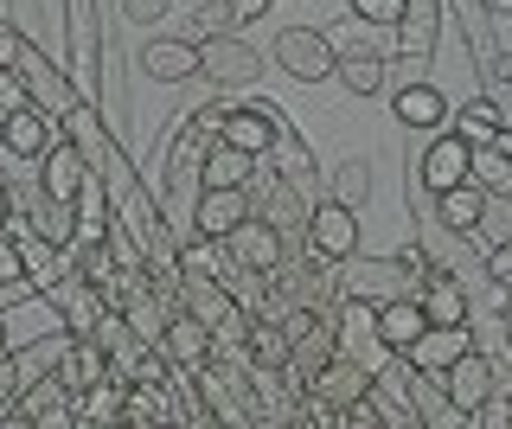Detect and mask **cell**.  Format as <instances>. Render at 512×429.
<instances>
[{
	"label": "cell",
	"instance_id": "52a82bcc",
	"mask_svg": "<svg viewBox=\"0 0 512 429\" xmlns=\"http://www.w3.org/2000/svg\"><path fill=\"white\" fill-rule=\"evenodd\" d=\"M468 154H474V141H461L455 129L436 135L423 148V161H416V186H423L429 199H442V193H455L461 180H468Z\"/></svg>",
	"mask_w": 512,
	"mask_h": 429
},
{
	"label": "cell",
	"instance_id": "7402d4cb",
	"mask_svg": "<svg viewBox=\"0 0 512 429\" xmlns=\"http://www.w3.org/2000/svg\"><path fill=\"white\" fill-rule=\"evenodd\" d=\"M58 135L71 141V148H84V161H103V167L116 161V141L103 135V122H96V103H71L58 116Z\"/></svg>",
	"mask_w": 512,
	"mask_h": 429
},
{
	"label": "cell",
	"instance_id": "4dcf8cb0",
	"mask_svg": "<svg viewBox=\"0 0 512 429\" xmlns=\"http://www.w3.org/2000/svg\"><path fill=\"white\" fill-rule=\"evenodd\" d=\"M180 410H173V397L160 391V385H128V404H122V423H141V429H154V423H173Z\"/></svg>",
	"mask_w": 512,
	"mask_h": 429
},
{
	"label": "cell",
	"instance_id": "9a60e30c",
	"mask_svg": "<svg viewBox=\"0 0 512 429\" xmlns=\"http://www.w3.org/2000/svg\"><path fill=\"white\" fill-rule=\"evenodd\" d=\"M160 353H167V365H186V372H199L205 359H212V327L199 321V314H167L160 321Z\"/></svg>",
	"mask_w": 512,
	"mask_h": 429
},
{
	"label": "cell",
	"instance_id": "f6af8a7d",
	"mask_svg": "<svg viewBox=\"0 0 512 429\" xmlns=\"http://www.w3.org/2000/svg\"><path fill=\"white\" fill-rule=\"evenodd\" d=\"M0 353H7V321H0Z\"/></svg>",
	"mask_w": 512,
	"mask_h": 429
},
{
	"label": "cell",
	"instance_id": "8d00e7d4",
	"mask_svg": "<svg viewBox=\"0 0 512 429\" xmlns=\"http://www.w3.org/2000/svg\"><path fill=\"white\" fill-rule=\"evenodd\" d=\"M26 250L20 244H13V237L7 231H0V289H26Z\"/></svg>",
	"mask_w": 512,
	"mask_h": 429
},
{
	"label": "cell",
	"instance_id": "484cf974",
	"mask_svg": "<svg viewBox=\"0 0 512 429\" xmlns=\"http://www.w3.org/2000/svg\"><path fill=\"white\" fill-rule=\"evenodd\" d=\"M436 218H442V231L474 237V231H480V218H487V193H480L474 180H461L455 193H442V199H436Z\"/></svg>",
	"mask_w": 512,
	"mask_h": 429
},
{
	"label": "cell",
	"instance_id": "3957f363",
	"mask_svg": "<svg viewBox=\"0 0 512 429\" xmlns=\"http://www.w3.org/2000/svg\"><path fill=\"white\" fill-rule=\"evenodd\" d=\"M218 135L231 141V148H244V154H256V161H269V154L282 148V116L269 103H224V122H218Z\"/></svg>",
	"mask_w": 512,
	"mask_h": 429
},
{
	"label": "cell",
	"instance_id": "44dd1931",
	"mask_svg": "<svg viewBox=\"0 0 512 429\" xmlns=\"http://www.w3.org/2000/svg\"><path fill=\"white\" fill-rule=\"evenodd\" d=\"M244 365H250V372H282V365H288V327L276 321V314L244 321Z\"/></svg>",
	"mask_w": 512,
	"mask_h": 429
},
{
	"label": "cell",
	"instance_id": "f546056e",
	"mask_svg": "<svg viewBox=\"0 0 512 429\" xmlns=\"http://www.w3.org/2000/svg\"><path fill=\"white\" fill-rule=\"evenodd\" d=\"M333 77H340L352 97H378V90H384V52H340Z\"/></svg>",
	"mask_w": 512,
	"mask_h": 429
},
{
	"label": "cell",
	"instance_id": "30bf717a",
	"mask_svg": "<svg viewBox=\"0 0 512 429\" xmlns=\"http://www.w3.org/2000/svg\"><path fill=\"white\" fill-rule=\"evenodd\" d=\"M442 391H448V404H455L461 410V417H480V410H487V397H493V359L487 353H474V346H468V353H461L455 365H448V372H442Z\"/></svg>",
	"mask_w": 512,
	"mask_h": 429
},
{
	"label": "cell",
	"instance_id": "603a6c76",
	"mask_svg": "<svg viewBox=\"0 0 512 429\" xmlns=\"http://www.w3.org/2000/svg\"><path fill=\"white\" fill-rule=\"evenodd\" d=\"M256 154H244V148H231V141H212V148H205V161H199V186H250L256 180Z\"/></svg>",
	"mask_w": 512,
	"mask_h": 429
},
{
	"label": "cell",
	"instance_id": "8fae6325",
	"mask_svg": "<svg viewBox=\"0 0 512 429\" xmlns=\"http://www.w3.org/2000/svg\"><path fill=\"white\" fill-rule=\"evenodd\" d=\"M224 250H231V263L250 269V276H269V269H282V231L269 225V218H244V225L224 237Z\"/></svg>",
	"mask_w": 512,
	"mask_h": 429
},
{
	"label": "cell",
	"instance_id": "6da1fadb",
	"mask_svg": "<svg viewBox=\"0 0 512 429\" xmlns=\"http://www.w3.org/2000/svg\"><path fill=\"white\" fill-rule=\"evenodd\" d=\"M269 58H276V65L295 77V84H327L333 65H340V52H333L327 33H314V26H288V33H276Z\"/></svg>",
	"mask_w": 512,
	"mask_h": 429
},
{
	"label": "cell",
	"instance_id": "9c48e42d",
	"mask_svg": "<svg viewBox=\"0 0 512 429\" xmlns=\"http://www.w3.org/2000/svg\"><path fill=\"white\" fill-rule=\"evenodd\" d=\"M468 346H474V327L468 321H429L423 333H416V346H410V365H416V372H429V378H442L448 372V365H455L461 353H468Z\"/></svg>",
	"mask_w": 512,
	"mask_h": 429
},
{
	"label": "cell",
	"instance_id": "2e32d148",
	"mask_svg": "<svg viewBox=\"0 0 512 429\" xmlns=\"http://www.w3.org/2000/svg\"><path fill=\"white\" fill-rule=\"evenodd\" d=\"M340 289H346V295H365V301H391V295H416V289H410V276H404V269H397V257H384V263L346 257V263H340Z\"/></svg>",
	"mask_w": 512,
	"mask_h": 429
},
{
	"label": "cell",
	"instance_id": "f1b7e54d",
	"mask_svg": "<svg viewBox=\"0 0 512 429\" xmlns=\"http://www.w3.org/2000/svg\"><path fill=\"white\" fill-rule=\"evenodd\" d=\"M58 378H64L71 391H90L96 378H109V353H103L96 340H84V333H77L71 353H64V365H58Z\"/></svg>",
	"mask_w": 512,
	"mask_h": 429
},
{
	"label": "cell",
	"instance_id": "e0dca14e",
	"mask_svg": "<svg viewBox=\"0 0 512 429\" xmlns=\"http://www.w3.org/2000/svg\"><path fill=\"white\" fill-rule=\"evenodd\" d=\"M173 301H180L186 314H199L205 327H231V314H237V295H231V282H218V276H180V289H173Z\"/></svg>",
	"mask_w": 512,
	"mask_h": 429
},
{
	"label": "cell",
	"instance_id": "cb8c5ba5",
	"mask_svg": "<svg viewBox=\"0 0 512 429\" xmlns=\"http://www.w3.org/2000/svg\"><path fill=\"white\" fill-rule=\"evenodd\" d=\"M391 109H397V122H404V129H442V122H448V109H455V103H448L436 84H404Z\"/></svg>",
	"mask_w": 512,
	"mask_h": 429
},
{
	"label": "cell",
	"instance_id": "277c9868",
	"mask_svg": "<svg viewBox=\"0 0 512 429\" xmlns=\"http://www.w3.org/2000/svg\"><path fill=\"white\" fill-rule=\"evenodd\" d=\"M308 244H314V257L320 263H346V257H359V212L340 199H320L308 205Z\"/></svg>",
	"mask_w": 512,
	"mask_h": 429
},
{
	"label": "cell",
	"instance_id": "ab89813d",
	"mask_svg": "<svg viewBox=\"0 0 512 429\" xmlns=\"http://www.w3.org/2000/svg\"><path fill=\"white\" fill-rule=\"evenodd\" d=\"M167 13H173V0H122V20H135V26H154Z\"/></svg>",
	"mask_w": 512,
	"mask_h": 429
},
{
	"label": "cell",
	"instance_id": "836d02e7",
	"mask_svg": "<svg viewBox=\"0 0 512 429\" xmlns=\"http://www.w3.org/2000/svg\"><path fill=\"white\" fill-rule=\"evenodd\" d=\"M333 199H340V205H352V212H359V205L372 199V167H365L359 154L333 167Z\"/></svg>",
	"mask_w": 512,
	"mask_h": 429
},
{
	"label": "cell",
	"instance_id": "e575fe53",
	"mask_svg": "<svg viewBox=\"0 0 512 429\" xmlns=\"http://www.w3.org/2000/svg\"><path fill=\"white\" fill-rule=\"evenodd\" d=\"M84 340H96L109 359H116L122 346H135V327H128V314H122V308H103V314L90 321V333H84Z\"/></svg>",
	"mask_w": 512,
	"mask_h": 429
},
{
	"label": "cell",
	"instance_id": "d6a6232c",
	"mask_svg": "<svg viewBox=\"0 0 512 429\" xmlns=\"http://www.w3.org/2000/svg\"><path fill=\"white\" fill-rule=\"evenodd\" d=\"M224 33H237V0H199L192 7V45L224 39Z\"/></svg>",
	"mask_w": 512,
	"mask_h": 429
},
{
	"label": "cell",
	"instance_id": "74e56055",
	"mask_svg": "<svg viewBox=\"0 0 512 429\" xmlns=\"http://www.w3.org/2000/svg\"><path fill=\"white\" fill-rule=\"evenodd\" d=\"M26 103H32L26 71H0V116H13V109H26Z\"/></svg>",
	"mask_w": 512,
	"mask_h": 429
},
{
	"label": "cell",
	"instance_id": "5bb4252c",
	"mask_svg": "<svg viewBox=\"0 0 512 429\" xmlns=\"http://www.w3.org/2000/svg\"><path fill=\"white\" fill-rule=\"evenodd\" d=\"M372 327H378L384 353H410L416 333L429 327V314H423V301H416V295H391V301H372Z\"/></svg>",
	"mask_w": 512,
	"mask_h": 429
},
{
	"label": "cell",
	"instance_id": "8992f818",
	"mask_svg": "<svg viewBox=\"0 0 512 429\" xmlns=\"http://www.w3.org/2000/svg\"><path fill=\"white\" fill-rule=\"evenodd\" d=\"M372 365H365V359H352V353H333L327 365H320V372L308 378V385H301V391H308V404H327V410H346L352 404V397H365V391H372Z\"/></svg>",
	"mask_w": 512,
	"mask_h": 429
},
{
	"label": "cell",
	"instance_id": "d6986e66",
	"mask_svg": "<svg viewBox=\"0 0 512 429\" xmlns=\"http://www.w3.org/2000/svg\"><path fill=\"white\" fill-rule=\"evenodd\" d=\"M52 141H58V122L45 116L39 103H26V109L7 116V141H0V154H13V161H39Z\"/></svg>",
	"mask_w": 512,
	"mask_h": 429
},
{
	"label": "cell",
	"instance_id": "1f68e13d",
	"mask_svg": "<svg viewBox=\"0 0 512 429\" xmlns=\"http://www.w3.org/2000/svg\"><path fill=\"white\" fill-rule=\"evenodd\" d=\"M468 180L480 186V193H512V161L493 141H480V148L468 154Z\"/></svg>",
	"mask_w": 512,
	"mask_h": 429
},
{
	"label": "cell",
	"instance_id": "ee69618b",
	"mask_svg": "<svg viewBox=\"0 0 512 429\" xmlns=\"http://www.w3.org/2000/svg\"><path fill=\"white\" fill-rule=\"evenodd\" d=\"M493 148H500V154H506V161H512V129H506L500 141H493Z\"/></svg>",
	"mask_w": 512,
	"mask_h": 429
},
{
	"label": "cell",
	"instance_id": "4fadbf2b",
	"mask_svg": "<svg viewBox=\"0 0 512 429\" xmlns=\"http://www.w3.org/2000/svg\"><path fill=\"white\" fill-rule=\"evenodd\" d=\"M84 186H90V161H84V148H71V141H52V148L39 154V193H52V199H84Z\"/></svg>",
	"mask_w": 512,
	"mask_h": 429
},
{
	"label": "cell",
	"instance_id": "7bdbcfd3",
	"mask_svg": "<svg viewBox=\"0 0 512 429\" xmlns=\"http://www.w3.org/2000/svg\"><path fill=\"white\" fill-rule=\"evenodd\" d=\"M7 218H13V186L0 180V231H7Z\"/></svg>",
	"mask_w": 512,
	"mask_h": 429
},
{
	"label": "cell",
	"instance_id": "ba28073f",
	"mask_svg": "<svg viewBox=\"0 0 512 429\" xmlns=\"http://www.w3.org/2000/svg\"><path fill=\"white\" fill-rule=\"evenodd\" d=\"M250 218V186H199L192 199V237H231Z\"/></svg>",
	"mask_w": 512,
	"mask_h": 429
},
{
	"label": "cell",
	"instance_id": "5b68a950",
	"mask_svg": "<svg viewBox=\"0 0 512 429\" xmlns=\"http://www.w3.org/2000/svg\"><path fill=\"white\" fill-rule=\"evenodd\" d=\"M199 58H205V71H199V77H212V84H224V90H244V84H256V77H263V65H269V52L244 45L237 33L205 39V45H199Z\"/></svg>",
	"mask_w": 512,
	"mask_h": 429
},
{
	"label": "cell",
	"instance_id": "7c38bea8",
	"mask_svg": "<svg viewBox=\"0 0 512 429\" xmlns=\"http://www.w3.org/2000/svg\"><path fill=\"white\" fill-rule=\"evenodd\" d=\"M135 65H141V77H154V84H192V77L205 71V58H199L192 39H148Z\"/></svg>",
	"mask_w": 512,
	"mask_h": 429
},
{
	"label": "cell",
	"instance_id": "7a4b0ae2",
	"mask_svg": "<svg viewBox=\"0 0 512 429\" xmlns=\"http://www.w3.org/2000/svg\"><path fill=\"white\" fill-rule=\"evenodd\" d=\"M7 423H39V429H71L77 423V391L64 385V378H26L20 397H13Z\"/></svg>",
	"mask_w": 512,
	"mask_h": 429
},
{
	"label": "cell",
	"instance_id": "d4e9b609",
	"mask_svg": "<svg viewBox=\"0 0 512 429\" xmlns=\"http://www.w3.org/2000/svg\"><path fill=\"white\" fill-rule=\"evenodd\" d=\"M122 404H128V385L109 372V378H96L90 391H77V423H84V429H109V423H122Z\"/></svg>",
	"mask_w": 512,
	"mask_h": 429
},
{
	"label": "cell",
	"instance_id": "60d3db41",
	"mask_svg": "<svg viewBox=\"0 0 512 429\" xmlns=\"http://www.w3.org/2000/svg\"><path fill=\"white\" fill-rule=\"evenodd\" d=\"M480 269H487V282H512V237H506V244H487Z\"/></svg>",
	"mask_w": 512,
	"mask_h": 429
},
{
	"label": "cell",
	"instance_id": "83f0119b",
	"mask_svg": "<svg viewBox=\"0 0 512 429\" xmlns=\"http://www.w3.org/2000/svg\"><path fill=\"white\" fill-rule=\"evenodd\" d=\"M32 237H45V244L71 250V244H77V199L39 193V205H32Z\"/></svg>",
	"mask_w": 512,
	"mask_h": 429
},
{
	"label": "cell",
	"instance_id": "f35d334b",
	"mask_svg": "<svg viewBox=\"0 0 512 429\" xmlns=\"http://www.w3.org/2000/svg\"><path fill=\"white\" fill-rule=\"evenodd\" d=\"M20 385H26L20 359H0V423H7V410H13V397H20Z\"/></svg>",
	"mask_w": 512,
	"mask_h": 429
},
{
	"label": "cell",
	"instance_id": "bcb514c9",
	"mask_svg": "<svg viewBox=\"0 0 512 429\" xmlns=\"http://www.w3.org/2000/svg\"><path fill=\"white\" fill-rule=\"evenodd\" d=\"M0 141H7V116H0Z\"/></svg>",
	"mask_w": 512,
	"mask_h": 429
},
{
	"label": "cell",
	"instance_id": "d590c367",
	"mask_svg": "<svg viewBox=\"0 0 512 429\" xmlns=\"http://www.w3.org/2000/svg\"><path fill=\"white\" fill-rule=\"evenodd\" d=\"M346 13L359 26H397L404 20V0H346Z\"/></svg>",
	"mask_w": 512,
	"mask_h": 429
},
{
	"label": "cell",
	"instance_id": "ac0fdd59",
	"mask_svg": "<svg viewBox=\"0 0 512 429\" xmlns=\"http://www.w3.org/2000/svg\"><path fill=\"white\" fill-rule=\"evenodd\" d=\"M436 33H442V0H404L397 20V58H436Z\"/></svg>",
	"mask_w": 512,
	"mask_h": 429
},
{
	"label": "cell",
	"instance_id": "4316f807",
	"mask_svg": "<svg viewBox=\"0 0 512 429\" xmlns=\"http://www.w3.org/2000/svg\"><path fill=\"white\" fill-rule=\"evenodd\" d=\"M448 116H455V135H461V141H474V148H480V141H500V135L512 129L506 109L493 103V97H468L461 109H448Z\"/></svg>",
	"mask_w": 512,
	"mask_h": 429
},
{
	"label": "cell",
	"instance_id": "ffe728a7",
	"mask_svg": "<svg viewBox=\"0 0 512 429\" xmlns=\"http://www.w3.org/2000/svg\"><path fill=\"white\" fill-rule=\"evenodd\" d=\"M416 301H423L429 321H468V314H474V295H468V282H461L455 269H429L423 289H416Z\"/></svg>",
	"mask_w": 512,
	"mask_h": 429
},
{
	"label": "cell",
	"instance_id": "b9f144b4",
	"mask_svg": "<svg viewBox=\"0 0 512 429\" xmlns=\"http://www.w3.org/2000/svg\"><path fill=\"white\" fill-rule=\"evenodd\" d=\"M487 71L500 77V84H512V52H500V58H487Z\"/></svg>",
	"mask_w": 512,
	"mask_h": 429
}]
</instances>
